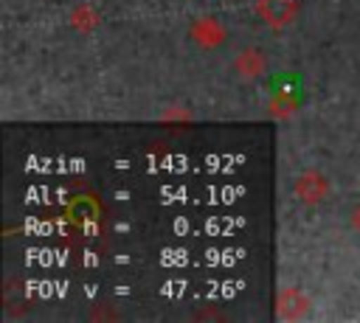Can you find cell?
Segmentation results:
<instances>
[{
    "label": "cell",
    "mask_w": 360,
    "mask_h": 323,
    "mask_svg": "<svg viewBox=\"0 0 360 323\" xmlns=\"http://www.w3.org/2000/svg\"><path fill=\"white\" fill-rule=\"evenodd\" d=\"M188 118H191V112L180 110V107H172V110L163 112V121H188Z\"/></svg>",
    "instance_id": "obj_8"
},
{
    "label": "cell",
    "mask_w": 360,
    "mask_h": 323,
    "mask_svg": "<svg viewBox=\"0 0 360 323\" xmlns=\"http://www.w3.org/2000/svg\"><path fill=\"white\" fill-rule=\"evenodd\" d=\"M256 14L276 31L287 28L298 14V0H256Z\"/></svg>",
    "instance_id": "obj_1"
},
{
    "label": "cell",
    "mask_w": 360,
    "mask_h": 323,
    "mask_svg": "<svg viewBox=\"0 0 360 323\" xmlns=\"http://www.w3.org/2000/svg\"><path fill=\"white\" fill-rule=\"evenodd\" d=\"M295 194H298L301 202H307V205H318V202L326 199V194H329V183H326V177H323L321 171L309 169V171H304V174L295 180Z\"/></svg>",
    "instance_id": "obj_2"
},
{
    "label": "cell",
    "mask_w": 360,
    "mask_h": 323,
    "mask_svg": "<svg viewBox=\"0 0 360 323\" xmlns=\"http://www.w3.org/2000/svg\"><path fill=\"white\" fill-rule=\"evenodd\" d=\"M191 37H194V42L202 45V48H217V45L225 42V28H222L214 17H200V20H194V25H191Z\"/></svg>",
    "instance_id": "obj_4"
},
{
    "label": "cell",
    "mask_w": 360,
    "mask_h": 323,
    "mask_svg": "<svg viewBox=\"0 0 360 323\" xmlns=\"http://www.w3.org/2000/svg\"><path fill=\"white\" fill-rule=\"evenodd\" d=\"M267 110H270V115H276V118H290V115H295V110H298V95H295V90L287 87V84L276 87V90L270 93Z\"/></svg>",
    "instance_id": "obj_5"
},
{
    "label": "cell",
    "mask_w": 360,
    "mask_h": 323,
    "mask_svg": "<svg viewBox=\"0 0 360 323\" xmlns=\"http://www.w3.org/2000/svg\"><path fill=\"white\" fill-rule=\"evenodd\" d=\"M352 228H354V230H360V208L352 213Z\"/></svg>",
    "instance_id": "obj_9"
},
{
    "label": "cell",
    "mask_w": 360,
    "mask_h": 323,
    "mask_svg": "<svg viewBox=\"0 0 360 323\" xmlns=\"http://www.w3.org/2000/svg\"><path fill=\"white\" fill-rule=\"evenodd\" d=\"M307 309H309V298L298 286H284L276 298V315L281 320H298L307 315Z\"/></svg>",
    "instance_id": "obj_3"
},
{
    "label": "cell",
    "mask_w": 360,
    "mask_h": 323,
    "mask_svg": "<svg viewBox=\"0 0 360 323\" xmlns=\"http://www.w3.org/2000/svg\"><path fill=\"white\" fill-rule=\"evenodd\" d=\"M70 25H73L79 34H93V31L101 25V17H98V11H96L93 6L79 3V6L70 11Z\"/></svg>",
    "instance_id": "obj_7"
},
{
    "label": "cell",
    "mask_w": 360,
    "mask_h": 323,
    "mask_svg": "<svg viewBox=\"0 0 360 323\" xmlns=\"http://www.w3.org/2000/svg\"><path fill=\"white\" fill-rule=\"evenodd\" d=\"M233 70L242 76V79H259L262 73H264V56H262V51H256V48H248V51H242L239 56H236V62H233Z\"/></svg>",
    "instance_id": "obj_6"
}]
</instances>
